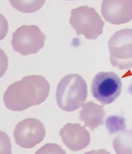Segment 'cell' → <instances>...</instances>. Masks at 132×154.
Instances as JSON below:
<instances>
[{"label": "cell", "mask_w": 132, "mask_h": 154, "mask_svg": "<svg viewBox=\"0 0 132 154\" xmlns=\"http://www.w3.org/2000/svg\"><path fill=\"white\" fill-rule=\"evenodd\" d=\"M106 113L103 105L93 101L88 102L82 106L79 113V119L84 122V126L93 131L99 126H103Z\"/></svg>", "instance_id": "obj_10"}, {"label": "cell", "mask_w": 132, "mask_h": 154, "mask_svg": "<svg viewBox=\"0 0 132 154\" xmlns=\"http://www.w3.org/2000/svg\"><path fill=\"white\" fill-rule=\"evenodd\" d=\"M121 80L115 72H100L94 78L91 84L93 96L104 105L113 103L121 93Z\"/></svg>", "instance_id": "obj_5"}, {"label": "cell", "mask_w": 132, "mask_h": 154, "mask_svg": "<svg viewBox=\"0 0 132 154\" xmlns=\"http://www.w3.org/2000/svg\"><path fill=\"white\" fill-rule=\"evenodd\" d=\"M113 146L117 154H132V129L121 132L114 138Z\"/></svg>", "instance_id": "obj_11"}, {"label": "cell", "mask_w": 132, "mask_h": 154, "mask_svg": "<svg viewBox=\"0 0 132 154\" xmlns=\"http://www.w3.org/2000/svg\"><path fill=\"white\" fill-rule=\"evenodd\" d=\"M88 96L87 85L80 75H66L58 83L56 92L57 103L60 108L73 112L82 107Z\"/></svg>", "instance_id": "obj_2"}, {"label": "cell", "mask_w": 132, "mask_h": 154, "mask_svg": "<svg viewBox=\"0 0 132 154\" xmlns=\"http://www.w3.org/2000/svg\"><path fill=\"white\" fill-rule=\"evenodd\" d=\"M50 88L49 83L43 76H26L8 87L4 94V103L11 111H24L44 102Z\"/></svg>", "instance_id": "obj_1"}, {"label": "cell", "mask_w": 132, "mask_h": 154, "mask_svg": "<svg viewBox=\"0 0 132 154\" xmlns=\"http://www.w3.org/2000/svg\"><path fill=\"white\" fill-rule=\"evenodd\" d=\"M126 126L124 119L120 116H111L106 120V127L110 133L124 131Z\"/></svg>", "instance_id": "obj_13"}, {"label": "cell", "mask_w": 132, "mask_h": 154, "mask_svg": "<svg viewBox=\"0 0 132 154\" xmlns=\"http://www.w3.org/2000/svg\"><path fill=\"white\" fill-rule=\"evenodd\" d=\"M102 16L107 22L121 25L132 20V0H103Z\"/></svg>", "instance_id": "obj_8"}, {"label": "cell", "mask_w": 132, "mask_h": 154, "mask_svg": "<svg viewBox=\"0 0 132 154\" xmlns=\"http://www.w3.org/2000/svg\"><path fill=\"white\" fill-rule=\"evenodd\" d=\"M43 123L35 118H27L16 125L14 137L16 144L24 149H31L40 143L46 135Z\"/></svg>", "instance_id": "obj_7"}, {"label": "cell", "mask_w": 132, "mask_h": 154, "mask_svg": "<svg viewBox=\"0 0 132 154\" xmlns=\"http://www.w3.org/2000/svg\"><path fill=\"white\" fill-rule=\"evenodd\" d=\"M111 65L120 70L132 69V29L115 32L108 42Z\"/></svg>", "instance_id": "obj_4"}, {"label": "cell", "mask_w": 132, "mask_h": 154, "mask_svg": "<svg viewBox=\"0 0 132 154\" xmlns=\"http://www.w3.org/2000/svg\"><path fill=\"white\" fill-rule=\"evenodd\" d=\"M128 92L132 95V84L130 85V88H128Z\"/></svg>", "instance_id": "obj_14"}, {"label": "cell", "mask_w": 132, "mask_h": 154, "mask_svg": "<svg viewBox=\"0 0 132 154\" xmlns=\"http://www.w3.org/2000/svg\"><path fill=\"white\" fill-rule=\"evenodd\" d=\"M69 23L77 35H84L89 40H95L102 35L105 25L94 8L86 5L72 9Z\"/></svg>", "instance_id": "obj_3"}, {"label": "cell", "mask_w": 132, "mask_h": 154, "mask_svg": "<svg viewBox=\"0 0 132 154\" xmlns=\"http://www.w3.org/2000/svg\"><path fill=\"white\" fill-rule=\"evenodd\" d=\"M66 1H74V0H66Z\"/></svg>", "instance_id": "obj_15"}, {"label": "cell", "mask_w": 132, "mask_h": 154, "mask_svg": "<svg viewBox=\"0 0 132 154\" xmlns=\"http://www.w3.org/2000/svg\"><path fill=\"white\" fill-rule=\"evenodd\" d=\"M16 10L24 13H32L40 10L46 0H9Z\"/></svg>", "instance_id": "obj_12"}, {"label": "cell", "mask_w": 132, "mask_h": 154, "mask_svg": "<svg viewBox=\"0 0 132 154\" xmlns=\"http://www.w3.org/2000/svg\"><path fill=\"white\" fill-rule=\"evenodd\" d=\"M46 39L37 26L24 25L14 32L11 44L15 51L27 56L37 54L44 46Z\"/></svg>", "instance_id": "obj_6"}, {"label": "cell", "mask_w": 132, "mask_h": 154, "mask_svg": "<svg viewBox=\"0 0 132 154\" xmlns=\"http://www.w3.org/2000/svg\"><path fill=\"white\" fill-rule=\"evenodd\" d=\"M59 134L64 144L73 152L83 149L90 143L89 132L79 123H67Z\"/></svg>", "instance_id": "obj_9"}]
</instances>
